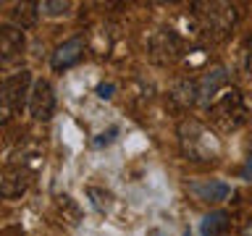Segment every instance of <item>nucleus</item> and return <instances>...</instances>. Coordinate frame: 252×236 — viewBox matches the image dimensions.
<instances>
[{
  "label": "nucleus",
  "instance_id": "obj_14",
  "mask_svg": "<svg viewBox=\"0 0 252 236\" xmlns=\"http://www.w3.org/2000/svg\"><path fill=\"white\" fill-rule=\"evenodd\" d=\"M34 8H39V5L37 3H21V5H16L13 11H11V19L19 24V29L32 27V24H34L37 13H39V11H34Z\"/></svg>",
  "mask_w": 252,
  "mask_h": 236
},
{
  "label": "nucleus",
  "instance_id": "obj_5",
  "mask_svg": "<svg viewBox=\"0 0 252 236\" xmlns=\"http://www.w3.org/2000/svg\"><path fill=\"white\" fill-rule=\"evenodd\" d=\"M29 113L34 121H50L55 113V92L47 79H37L29 94Z\"/></svg>",
  "mask_w": 252,
  "mask_h": 236
},
{
  "label": "nucleus",
  "instance_id": "obj_9",
  "mask_svg": "<svg viewBox=\"0 0 252 236\" xmlns=\"http://www.w3.org/2000/svg\"><path fill=\"white\" fill-rule=\"evenodd\" d=\"M150 53H153V60L158 63H168L179 55V39L173 37V31H155L153 37H150Z\"/></svg>",
  "mask_w": 252,
  "mask_h": 236
},
{
  "label": "nucleus",
  "instance_id": "obj_13",
  "mask_svg": "<svg viewBox=\"0 0 252 236\" xmlns=\"http://www.w3.org/2000/svg\"><path fill=\"white\" fill-rule=\"evenodd\" d=\"M226 228H228V212H223V210L210 212L202 220V236H220Z\"/></svg>",
  "mask_w": 252,
  "mask_h": 236
},
{
  "label": "nucleus",
  "instance_id": "obj_11",
  "mask_svg": "<svg viewBox=\"0 0 252 236\" xmlns=\"http://www.w3.org/2000/svg\"><path fill=\"white\" fill-rule=\"evenodd\" d=\"M82 53H84V42H82V37H71L66 39L63 45L55 47V53H53V68H71L74 63L82 60Z\"/></svg>",
  "mask_w": 252,
  "mask_h": 236
},
{
  "label": "nucleus",
  "instance_id": "obj_15",
  "mask_svg": "<svg viewBox=\"0 0 252 236\" xmlns=\"http://www.w3.org/2000/svg\"><path fill=\"white\" fill-rule=\"evenodd\" d=\"M71 8V3H39V13L45 16H61Z\"/></svg>",
  "mask_w": 252,
  "mask_h": 236
},
{
  "label": "nucleus",
  "instance_id": "obj_1",
  "mask_svg": "<svg viewBox=\"0 0 252 236\" xmlns=\"http://www.w3.org/2000/svg\"><path fill=\"white\" fill-rule=\"evenodd\" d=\"M179 147L181 155L192 163H213L220 155L218 137L197 118H184L179 123Z\"/></svg>",
  "mask_w": 252,
  "mask_h": 236
},
{
  "label": "nucleus",
  "instance_id": "obj_16",
  "mask_svg": "<svg viewBox=\"0 0 252 236\" xmlns=\"http://www.w3.org/2000/svg\"><path fill=\"white\" fill-rule=\"evenodd\" d=\"M242 66H244V74L252 79V37L244 42V50H242Z\"/></svg>",
  "mask_w": 252,
  "mask_h": 236
},
{
  "label": "nucleus",
  "instance_id": "obj_17",
  "mask_svg": "<svg viewBox=\"0 0 252 236\" xmlns=\"http://www.w3.org/2000/svg\"><path fill=\"white\" fill-rule=\"evenodd\" d=\"M244 236H252V226H247V228H244Z\"/></svg>",
  "mask_w": 252,
  "mask_h": 236
},
{
  "label": "nucleus",
  "instance_id": "obj_2",
  "mask_svg": "<svg viewBox=\"0 0 252 236\" xmlns=\"http://www.w3.org/2000/svg\"><path fill=\"white\" fill-rule=\"evenodd\" d=\"M194 19L200 24V31L210 39H223L234 29L236 19V5L228 3H194Z\"/></svg>",
  "mask_w": 252,
  "mask_h": 236
},
{
  "label": "nucleus",
  "instance_id": "obj_7",
  "mask_svg": "<svg viewBox=\"0 0 252 236\" xmlns=\"http://www.w3.org/2000/svg\"><path fill=\"white\" fill-rule=\"evenodd\" d=\"M189 189V194L194 197V200H200V202H210V205H216V202H223L228 194H231V189H228L226 181H218V178H202V181H189L187 184Z\"/></svg>",
  "mask_w": 252,
  "mask_h": 236
},
{
  "label": "nucleus",
  "instance_id": "obj_4",
  "mask_svg": "<svg viewBox=\"0 0 252 236\" xmlns=\"http://www.w3.org/2000/svg\"><path fill=\"white\" fill-rule=\"evenodd\" d=\"M32 84V74L27 68L16 71V74L3 79V87H0V108H3V121H11V116L16 110H21L27 94H32L29 89Z\"/></svg>",
  "mask_w": 252,
  "mask_h": 236
},
{
  "label": "nucleus",
  "instance_id": "obj_3",
  "mask_svg": "<svg viewBox=\"0 0 252 236\" xmlns=\"http://www.w3.org/2000/svg\"><path fill=\"white\" fill-rule=\"evenodd\" d=\"M208 113H210L213 126L223 134H231L247 123V105H244V97L239 89H226L208 108Z\"/></svg>",
  "mask_w": 252,
  "mask_h": 236
},
{
  "label": "nucleus",
  "instance_id": "obj_8",
  "mask_svg": "<svg viewBox=\"0 0 252 236\" xmlns=\"http://www.w3.org/2000/svg\"><path fill=\"white\" fill-rule=\"evenodd\" d=\"M29 186V171L21 168V165H8L3 171V178H0V192H3L5 200H13L27 192Z\"/></svg>",
  "mask_w": 252,
  "mask_h": 236
},
{
  "label": "nucleus",
  "instance_id": "obj_12",
  "mask_svg": "<svg viewBox=\"0 0 252 236\" xmlns=\"http://www.w3.org/2000/svg\"><path fill=\"white\" fill-rule=\"evenodd\" d=\"M171 100H176V105H181V108H187V105H192V102H197V100H200L197 84L189 82V79L179 82L176 87H173V92H171Z\"/></svg>",
  "mask_w": 252,
  "mask_h": 236
},
{
  "label": "nucleus",
  "instance_id": "obj_6",
  "mask_svg": "<svg viewBox=\"0 0 252 236\" xmlns=\"http://www.w3.org/2000/svg\"><path fill=\"white\" fill-rule=\"evenodd\" d=\"M24 47H27V39H24V31L13 24H3L0 27V63L3 66H11L24 55Z\"/></svg>",
  "mask_w": 252,
  "mask_h": 236
},
{
  "label": "nucleus",
  "instance_id": "obj_10",
  "mask_svg": "<svg viewBox=\"0 0 252 236\" xmlns=\"http://www.w3.org/2000/svg\"><path fill=\"white\" fill-rule=\"evenodd\" d=\"M220 87H226V71L216 66V68H210L208 74H205L200 79V84H197V92H200V102H205V105H213L218 97H220Z\"/></svg>",
  "mask_w": 252,
  "mask_h": 236
}]
</instances>
